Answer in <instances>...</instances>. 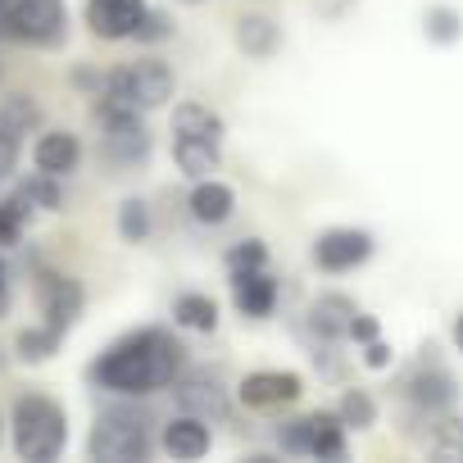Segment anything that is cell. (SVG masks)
Segmentation results:
<instances>
[{
    "mask_svg": "<svg viewBox=\"0 0 463 463\" xmlns=\"http://www.w3.org/2000/svg\"><path fill=\"white\" fill-rule=\"evenodd\" d=\"M186 364H191V350L173 327H137L91 359L87 382L109 395L146 400L155 391H168L186 373Z\"/></svg>",
    "mask_w": 463,
    "mask_h": 463,
    "instance_id": "1",
    "label": "cell"
},
{
    "mask_svg": "<svg viewBox=\"0 0 463 463\" xmlns=\"http://www.w3.org/2000/svg\"><path fill=\"white\" fill-rule=\"evenodd\" d=\"M177 96V78L164 60L146 55V60H132V64H118L100 78V91L91 96V114H114V109H137V114H150V109H164L168 100Z\"/></svg>",
    "mask_w": 463,
    "mask_h": 463,
    "instance_id": "2",
    "label": "cell"
},
{
    "mask_svg": "<svg viewBox=\"0 0 463 463\" xmlns=\"http://www.w3.org/2000/svg\"><path fill=\"white\" fill-rule=\"evenodd\" d=\"M87 454L96 463H141V458H150L155 454V422H150V413L128 404V395H118L114 404H105L91 418Z\"/></svg>",
    "mask_w": 463,
    "mask_h": 463,
    "instance_id": "3",
    "label": "cell"
},
{
    "mask_svg": "<svg viewBox=\"0 0 463 463\" xmlns=\"http://www.w3.org/2000/svg\"><path fill=\"white\" fill-rule=\"evenodd\" d=\"M10 431H14V454L28 463H55L69 445V413L60 400L28 391L14 400L10 413Z\"/></svg>",
    "mask_w": 463,
    "mask_h": 463,
    "instance_id": "4",
    "label": "cell"
},
{
    "mask_svg": "<svg viewBox=\"0 0 463 463\" xmlns=\"http://www.w3.org/2000/svg\"><path fill=\"white\" fill-rule=\"evenodd\" d=\"M0 33L37 51H55L69 42V5L64 0H0Z\"/></svg>",
    "mask_w": 463,
    "mask_h": 463,
    "instance_id": "5",
    "label": "cell"
},
{
    "mask_svg": "<svg viewBox=\"0 0 463 463\" xmlns=\"http://www.w3.org/2000/svg\"><path fill=\"white\" fill-rule=\"evenodd\" d=\"M400 395L409 400V409H413L418 418H436V413H449V404H454V395H458V382H454V373L436 359V350L427 345L422 359L400 377Z\"/></svg>",
    "mask_w": 463,
    "mask_h": 463,
    "instance_id": "6",
    "label": "cell"
},
{
    "mask_svg": "<svg viewBox=\"0 0 463 463\" xmlns=\"http://www.w3.org/2000/svg\"><path fill=\"white\" fill-rule=\"evenodd\" d=\"M100 123V150L114 168H141L155 150V137L146 128V114L137 109H114V114H96Z\"/></svg>",
    "mask_w": 463,
    "mask_h": 463,
    "instance_id": "7",
    "label": "cell"
},
{
    "mask_svg": "<svg viewBox=\"0 0 463 463\" xmlns=\"http://www.w3.org/2000/svg\"><path fill=\"white\" fill-rule=\"evenodd\" d=\"M377 241H373V232L364 227H327L314 237V269L327 273V278H341V273H354L373 260Z\"/></svg>",
    "mask_w": 463,
    "mask_h": 463,
    "instance_id": "8",
    "label": "cell"
},
{
    "mask_svg": "<svg viewBox=\"0 0 463 463\" xmlns=\"http://www.w3.org/2000/svg\"><path fill=\"white\" fill-rule=\"evenodd\" d=\"M168 391H173V404H177L182 413H195V418H204V422H227V413H232V395H227L222 377L209 373V368H191V364H186V373H182Z\"/></svg>",
    "mask_w": 463,
    "mask_h": 463,
    "instance_id": "9",
    "label": "cell"
},
{
    "mask_svg": "<svg viewBox=\"0 0 463 463\" xmlns=\"http://www.w3.org/2000/svg\"><path fill=\"white\" fill-rule=\"evenodd\" d=\"M37 309H42V323H51L55 332H73V323L82 318V309H87V291H82V282L78 278H69V273H37Z\"/></svg>",
    "mask_w": 463,
    "mask_h": 463,
    "instance_id": "10",
    "label": "cell"
},
{
    "mask_svg": "<svg viewBox=\"0 0 463 463\" xmlns=\"http://www.w3.org/2000/svg\"><path fill=\"white\" fill-rule=\"evenodd\" d=\"M305 395V377L291 373V368H260V373H246L241 386H237V400L246 409H287Z\"/></svg>",
    "mask_w": 463,
    "mask_h": 463,
    "instance_id": "11",
    "label": "cell"
},
{
    "mask_svg": "<svg viewBox=\"0 0 463 463\" xmlns=\"http://www.w3.org/2000/svg\"><path fill=\"white\" fill-rule=\"evenodd\" d=\"M232 278V309L250 323H264L278 314V300H282V287L269 269H250V273H227Z\"/></svg>",
    "mask_w": 463,
    "mask_h": 463,
    "instance_id": "12",
    "label": "cell"
},
{
    "mask_svg": "<svg viewBox=\"0 0 463 463\" xmlns=\"http://www.w3.org/2000/svg\"><path fill=\"white\" fill-rule=\"evenodd\" d=\"M354 314H359V305H354L350 296H341V291H323V296L309 300V309H305V327H309L314 341H332V345H341V341H350V323H354Z\"/></svg>",
    "mask_w": 463,
    "mask_h": 463,
    "instance_id": "13",
    "label": "cell"
},
{
    "mask_svg": "<svg viewBox=\"0 0 463 463\" xmlns=\"http://www.w3.org/2000/svg\"><path fill=\"white\" fill-rule=\"evenodd\" d=\"M146 14V0H87V28L96 42H128Z\"/></svg>",
    "mask_w": 463,
    "mask_h": 463,
    "instance_id": "14",
    "label": "cell"
},
{
    "mask_svg": "<svg viewBox=\"0 0 463 463\" xmlns=\"http://www.w3.org/2000/svg\"><path fill=\"white\" fill-rule=\"evenodd\" d=\"M209 445H213L209 422H204V418H195V413H182V409H177V413L159 427V449H164L168 458L195 463V458H204V454H209Z\"/></svg>",
    "mask_w": 463,
    "mask_h": 463,
    "instance_id": "15",
    "label": "cell"
},
{
    "mask_svg": "<svg viewBox=\"0 0 463 463\" xmlns=\"http://www.w3.org/2000/svg\"><path fill=\"white\" fill-rule=\"evenodd\" d=\"M78 164H82L78 132H69V128L37 132V141H33V168H42L51 177H69V173H78Z\"/></svg>",
    "mask_w": 463,
    "mask_h": 463,
    "instance_id": "16",
    "label": "cell"
},
{
    "mask_svg": "<svg viewBox=\"0 0 463 463\" xmlns=\"http://www.w3.org/2000/svg\"><path fill=\"white\" fill-rule=\"evenodd\" d=\"M64 177H51V173H28V177H19L14 182V191H10V204H14V213L24 218V222H33L37 213H55L60 204H64V186H60Z\"/></svg>",
    "mask_w": 463,
    "mask_h": 463,
    "instance_id": "17",
    "label": "cell"
},
{
    "mask_svg": "<svg viewBox=\"0 0 463 463\" xmlns=\"http://www.w3.org/2000/svg\"><path fill=\"white\" fill-rule=\"evenodd\" d=\"M186 209L200 227H222V222H232V213H237V191H232L227 182H218V177H200V182H191Z\"/></svg>",
    "mask_w": 463,
    "mask_h": 463,
    "instance_id": "18",
    "label": "cell"
},
{
    "mask_svg": "<svg viewBox=\"0 0 463 463\" xmlns=\"http://www.w3.org/2000/svg\"><path fill=\"white\" fill-rule=\"evenodd\" d=\"M345 454H350V427L336 418V409H314L309 413V458L341 463Z\"/></svg>",
    "mask_w": 463,
    "mask_h": 463,
    "instance_id": "19",
    "label": "cell"
},
{
    "mask_svg": "<svg viewBox=\"0 0 463 463\" xmlns=\"http://www.w3.org/2000/svg\"><path fill=\"white\" fill-rule=\"evenodd\" d=\"M232 42H237V51L246 60H273L282 46V28L269 14H241L237 28H232Z\"/></svg>",
    "mask_w": 463,
    "mask_h": 463,
    "instance_id": "20",
    "label": "cell"
},
{
    "mask_svg": "<svg viewBox=\"0 0 463 463\" xmlns=\"http://www.w3.org/2000/svg\"><path fill=\"white\" fill-rule=\"evenodd\" d=\"M173 137H200V141H227V123L218 109H209L204 100H177L173 105Z\"/></svg>",
    "mask_w": 463,
    "mask_h": 463,
    "instance_id": "21",
    "label": "cell"
},
{
    "mask_svg": "<svg viewBox=\"0 0 463 463\" xmlns=\"http://www.w3.org/2000/svg\"><path fill=\"white\" fill-rule=\"evenodd\" d=\"M173 164L186 182L213 177L222 164V146L218 141H200V137H173Z\"/></svg>",
    "mask_w": 463,
    "mask_h": 463,
    "instance_id": "22",
    "label": "cell"
},
{
    "mask_svg": "<svg viewBox=\"0 0 463 463\" xmlns=\"http://www.w3.org/2000/svg\"><path fill=\"white\" fill-rule=\"evenodd\" d=\"M173 323L182 327V332H218V300L213 296H204V291H182L177 300H173Z\"/></svg>",
    "mask_w": 463,
    "mask_h": 463,
    "instance_id": "23",
    "label": "cell"
},
{
    "mask_svg": "<svg viewBox=\"0 0 463 463\" xmlns=\"http://www.w3.org/2000/svg\"><path fill=\"white\" fill-rule=\"evenodd\" d=\"M60 345H64V332H55L51 323H33L14 336V354L24 364H51L60 354Z\"/></svg>",
    "mask_w": 463,
    "mask_h": 463,
    "instance_id": "24",
    "label": "cell"
},
{
    "mask_svg": "<svg viewBox=\"0 0 463 463\" xmlns=\"http://www.w3.org/2000/svg\"><path fill=\"white\" fill-rule=\"evenodd\" d=\"M377 400H373V391H364V386H345L341 391V400H336V418L350 427V431H373L377 427Z\"/></svg>",
    "mask_w": 463,
    "mask_h": 463,
    "instance_id": "25",
    "label": "cell"
},
{
    "mask_svg": "<svg viewBox=\"0 0 463 463\" xmlns=\"http://www.w3.org/2000/svg\"><path fill=\"white\" fill-rule=\"evenodd\" d=\"M422 37H427L431 46H454V42H463V14H458L454 5H427V14H422Z\"/></svg>",
    "mask_w": 463,
    "mask_h": 463,
    "instance_id": "26",
    "label": "cell"
},
{
    "mask_svg": "<svg viewBox=\"0 0 463 463\" xmlns=\"http://www.w3.org/2000/svg\"><path fill=\"white\" fill-rule=\"evenodd\" d=\"M155 232V218H150V204L141 200V195H128L123 204H118V237L128 241V246H141L146 237Z\"/></svg>",
    "mask_w": 463,
    "mask_h": 463,
    "instance_id": "27",
    "label": "cell"
},
{
    "mask_svg": "<svg viewBox=\"0 0 463 463\" xmlns=\"http://www.w3.org/2000/svg\"><path fill=\"white\" fill-rule=\"evenodd\" d=\"M222 269H227V273L269 269V246H264L260 237H241L237 246H227V255H222Z\"/></svg>",
    "mask_w": 463,
    "mask_h": 463,
    "instance_id": "28",
    "label": "cell"
},
{
    "mask_svg": "<svg viewBox=\"0 0 463 463\" xmlns=\"http://www.w3.org/2000/svg\"><path fill=\"white\" fill-rule=\"evenodd\" d=\"M0 123L5 128H14V132H24V137H33L37 128H42V109H37V100L33 96H10L5 105H0Z\"/></svg>",
    "mask_w": 463,
    "mask_h": 463,
    "instance_id": "29",
    "label": "cell"
},
{
    "mask_svg": "<svg viewBox=\"0 0 463 463\" xmlns=\"http://www.w3.org/2000/svg\"><path fill=\"white\" fill-rule=\"evenodd\" d=\"M427 449H431V454H454V458H463V422L436 413V418H431V440H427Z\"/></svg>",
    "mask_w": 463,
    "mask_h": 463,
    "instance_id": "30",
    "label": "cell"
},
{
    "mask_svg": "<svg viewBox=\"0 0 463 463\" xmlns=\"http://www.w3.org/2000/svg\"><path fill=\"white\" fill-rule=\"evenodd\" d=\"M168 37H173V19H168L164 10H150V5H146V14H141L132 42H137V46H159V42H168Z\"/></svg>",
    "mask_w": 463,
    "mask_h": 463,
    "instance_id": "31",
    "label": "cell"
},
{
    "mask_svg": "<svg viewBox=\"0 0 463 463\" xmlns=\"http://www.w3.org/2000/svg\"><path fill=\"white\" fill-rule=\"evenodd\" d=\"M278 449H282V454H309V413L282 422V431H278Z\"/></svg>",
    "mask_w": 463,
    "mask_h": 463,
    "instance_id": "32",
    "label": "cell"
},
{
    "mask_svg": "<svg viewBox=\"0 0 463 463\" xmlns=\"http://www.w3.org/2000/svg\"><path fill=\"white\" fill-rule=\"evenodd\" d=\"M19 155H24V132L0 123V182H10V173L19 168Z\"/></svg>",
    "mask_w": 463,
    "mask_h": 463,
    "instance_id": "33",
    "label": "cell"
},
{
    "mask_svg": "<svg viewBox=\"0 0 463 463\" xmlns=\"http://www.w3.org/2000/svg\"><path fill=\"white\" fill-rule=\"evenodd\" d=\"M24 218L14 213V204L10 200H0V250H10V246H19L24 241Z\"/></svg>",
    "mask_w": 463,
    "mask_h": 463,
    "instance_id": "34",
    "label": "cell"
},
{
    "mask_svg": "<svg viewBox=\"0 0 463 463\" xmlns=\"http://www.w3.org/2000/svg\"><path fill=\"white\" fill-rule=\"evenodd\" d=\"M382 336V323H377V314H354V323H350V341L354 345H368V341H377Z\"/></svg>",
    "mask_w": 463,
    "mask_h": 463,
    "instance_id": "35",
    "label": "cell"
},
{
    "mask_svg": "<svg viewBox=\"0 0 463 463\" xmlns=\"http://www.w3.org/2000/svg\"><path fill=\"white\" fill-rule=\"evenodd\" d=\"M391 364H395V350H391V345H386L382 336L364 345V368H373V373H386Z\"/></svg>",
    "mask_w": 463,
    "mask_h": 463,
    "instance_id": "36",
    "label": "cell"
},
{
    "mask_svg": "<svg viewBox=\"0 0 463 463\" xmlns=\"http://www.w3.org/2000/svg\"><path fill=\"white\" fill-rule=\"evenodd\" d=\"M100 78H105V73H96V69H87V64L73 69V87H78V91H91V96H96V91H100Z\"/></svg>",
    "mask_w": 463,
    "mask_h": 463,
    "instance_id": "37",
    "label": "cell"
},
{
    "mask_svg": "<svg viewBox=\"0 0 463 463\" xmlns=\"http://www.w3.org/2000/svg\"><path fill=\"white\" fill-rule=\"evenodd\" d=\"M5 291H10V269H5V260H0V305H5Z\"/></svg>",
    "mask_w": 463,
    "mask_h": 463,
    "instance_id": "38",
    "label": "cell"
},
{
    "mask_svg": "<svg viewBox=\"0 0 463 463\" xmlns=\"http://www.w3.org/2000/svg\"><path fill=\"white\" fill-rule=\"evenodd\" d=\"M449 336H454V345H458V354H463V314L454 318V327H449Z\"/></svg>",
    "mask_w": 463,
    "mask_h": 463,
    "instance_id": "39",
    "label": "cell"
},
{
    "mask_svg": "<svg viewBox=\"0 0 463 463\" xmlns=\"http://www.w3.org/2000/svg\"><path fill=\"white\" fill-rule=\"evenodd\" d=\"M182 5H200V0H182Z\"/></svg>",
    "mask_w": 463,
    "mask_h": 463,
    "instance_id": "40",
    "label": "cell"
}]
</instances>
